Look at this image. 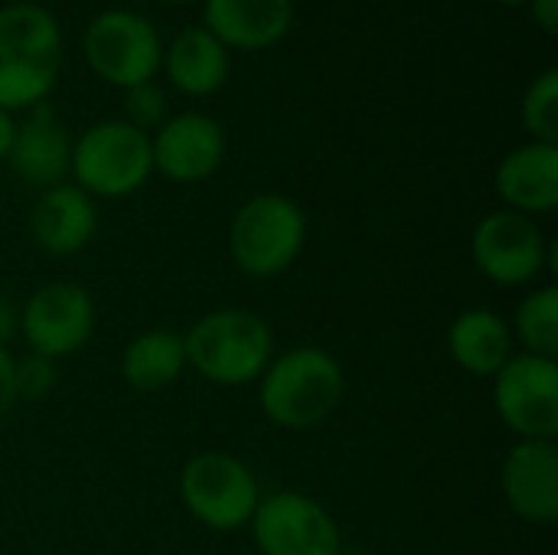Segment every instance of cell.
Listing matches in <instances>:
<instances>
[{"mask_svg":"<svg viewBox=\"0 0 558 555\" xmlns=\"http://www.w3.org/2000/svg\"><path fill=\"white\" fill-rule=\"evenodd\" d=\"M13 383H16V399L20 402H39L59 386V370L56 360L26 353L13 360Z\"/></svg>","mask_w":558,"mask_h":555,"instance_id":"23","label":"cell"},{"mask_svg":"<svg viewBox=\"0 0 558 555\" xmlns=\"http://www.w3.org/2000/svg\"><path fill=\"white\" fill-rule=\"evenodd\" d=\"M167 75L183 95H213L229 79V49L206 26H190L167 49Z\"/></svg>","mask_w":558,"mask_h":555,"instance_id":"20","label":"cell"},{"mask_svg":"<svg viewBox=\"0 0 558 555\" xmlns=\"http://www.w3.org/2000/svg\"><path fill=\"white\" fill-rule=\"evenodd\" d=\"M13 334H20V307L0 294V347H7Z\"/></svg>","mask_w":558,"mask_h":555,"instance_id":"26","label":"cell"},{"mask_svg":"<svg viewBox=\"0 0 558 555\" xmlns=\"http://www.w3.org/2000/svg\"><path fill=\"white\" fill-rule=\"evenodd\" d=\"M448 353L464 373L494 379L517 353V340L507 317H500L497 311L464 307L448 327Z\"/></svg>","mask_w":558,"mask_h":555,"instance_id":"18","label":"cell"},{"mask_svg":"<svg viewBox=\"0 0 558 555\" xmlns=\"http://www.w3.org/2000/svg\"><path fill=\"white\" fill-rule=\"evenodd\" d=\"M255 550L262 555H340L343 536L330 510L301 491L262 494L248 520Z\"/></svg>","mask_w":558,"mask_h":555,"instance_id":"9","label":"cell"},{"mask_svg":"<svg viewBox=\"0 0 558 555\" xmlns=\"http://www.w3.org/2000/svg\"><path fill=\"white\" fill-rule=\"evenodd\" d=\"M7 160L16 170V177L29 186L49 190L62 183L72 164V137L56 121V111L46 101L29 108V118L16 124Z\"/></svg>","mask_w":558,"mask_h":555,"instance_id":"16","label":"cell"},{"mask_svg":"<svg viewBox=\"0 0 558 555\" xmlns=\"http://www.w3.org/2000/svg\"><path fill=\"white\" fill-rule=\"evenodd\" d=\"M507 507L533 527L558 520V448L556 442H517L500 468Z\"/></svg>","mask_w":558,"mask_h":555,"instance_id":"13","label":"cell"},{"mask_svg":"<svg viewBox=\"0 0 558 555\" xmlns=\"http://www.w3.org/2000/svg\"><path fill=\"white\" fill-rule=\"evenodd\" d=\"M95 334V301L78 281H46L20 307V337L29 353L62 360Z\"/></svg>","mask_w":558,"mask_h":555,"instance_id":"11","label":"cell"},{"mask_svg":"<svg viewBox=\"0 0 558 555\" xmlns=\"http://www.w3.org/2000/svg\"><path fill=\"white\" fill-rule=\"evenodd\" d=\"M494 409L520 442H556L558 360L513 353L494 376Z\"/></svg>","mask_w":558,"mask_h":555,"instance_id":"8","label":"cell"},{"mask_svg":"<svg viewBox=\"0 0 558 555\" xmlns=\"http://www.w3.org/2000/svg\"><path fill=\"white\" fill-rule=\"evenodd\" d=\"M62 69V33L49 10L10 3L0 10V108L23 111L46 101Z\"/></svg>","mask_w":558,"mask_h":555,"instance_id":"2","label":"cell"},{"mask_svg":"<svg viewBox=\"0 0 558 555\" xmlns=\"http://www.w3.org/2000/svg\"><path fill=\"white\" fill-rule=\"evenodd\" d=\"M497 3H510V7H520V3H530V0H497Z\"/></svg>","mask_w":558,"mask_h":555,"instance_id":"29","label":"cell"},{"mask_svg":"<svg viewBox=\"0 0 558 555\" xmlns=\"http://www.w3.org/2000/svg\"><path fill=\"white\" fill-rule=\"evenodd\" d=\"M307 245L304 209L281 193H258L245 200L229 226V255L248 278L284 275Z\"/></svg>","mask_w":558,"mask_h":555,"instance_id":"4","label":"cell"},{"mask_svg":"<svg viewBox=\"0 0 558 555\" xmlns=\"http://www.w3.org/2000/svg\"><path fill=\"white\" fill-rule=\"evenodd\" d=\"M186 370V347L183 334L154 327L128 340L121 353V379L128 389L150 396L173 386Z\"/></svg>","mask_w":558,"mask_h":555,"instance_id":"19","label":"cell"},{"mask_svg":"<svg viewBox=\"0 0 558 555\" xmlns=\"http://www.w3.org/2000/svg\"><path fill=\"white\" fill-rule=\"evenodd\" d=\"M530 7H533V20L549 33V36H556L558 33V0H530Z\"/></svg>","mask_w":558,"mask_h":555,"instance_id":"27","label":"cell"},{"mask_svg":"<svg viewBox=\"0 0 558 555\" xmlns=\"http://www.w3.org/2000/svg\"><path fill=\"white\" fill-rule=\"evenodd\" d=\"M180 500L199 527L213 533H235L248 527L262 500V487L255 471L242 458L209 448L196 451L183 464Z\"/></svg>","mask_w":558,"mask_h":555,"instance_id":"6","label":"cell"},{"mask_svg":"<svg viewBox=\"0 0 558 555\" xmlns=\"http://www.w3.org/2000/svg\"><path fill=\"white\" fill-rule=\"evenodd\" d=\"M494 190L507 203L504 209L523 216L553 213L558 206V144L530 141L510 150L494 173Z\"/></svg>","mask_w":558,"mask_h":555,"instance_id":"15","label":"cell"},{"mask_svg":"<svg viewBox=\"0 0 558 555\" xmlns=\"http://www.w3.org/2000/svg\"><path fill=\"white\" fill-rule=\"evenodd\" d=\"M513 340L523 347V353L536 357H558V288L539 285L533 288L513 314Z\"/></svg>","mask_w":558,"mask_h":555,"instance_id":"21","label":"cell"},{"mask_svg":"<svg viewBox=\"0 0 558 555\" xmlns=\"http://www.w3.org/2000/svg\"><path fill=\"white\" fill-rule=\"evenodd\" d=\"M69 170L92 200H124L154 173L150 134L128 121H98L72 141Z\"/></svg>","mask_w":558,"mask_h":555,"instance_id":"5","label":"cell"},{"mask_svg":"<svg viewBox=\"0 0 558 555\" xmlns=\"http://www.w3.org/2000/svg\"><path fill=\"white\" fill-rule=\"evenodd\" d=\"M124 111H128V124H134L141 131L160 128L163 118H167V98H163V92L154 82H144V85L128 88Z\"/></svg>","mask_w":558,"mask_h":555,"instance_id":"24","label":"cell"},{"mask_svg":"<svg viewBox=\"0 0 558 555\" xmlns=\"http://www.w3.org/2000/svg\"><path fill=\"white\" fill-rule=\"evenodd\" d=\"M13 134H16V121L10 118V111L0 108V160H7V154L13 147Z\"/></svg>","mask_w":558,"mask_h":555,"instance_id":"28","label":"cell"},{"mask_svg":"<svg viewBox=\"0 0 558 555\" xmlns=\"http://www.w3.org/2000/svg\"><path fill=\"white\" fill-rule=\"evenodd\" d=\"M294 20V0H206V29L229 49H268Z\"/></svg>","mask_w":558,"mask_h":555,"instance_id":"17","label":"cell"},{"mask_svg":"<svg viewBox=\"0 0 558 555\" xmlns=\"http://www.w3.org/2000/svg\"><path fill=\"white\" fill-rule=\"evenodd\" d=\"M347 396V373L333 353L304 343L271 357L258 376V409L284 432H307L324 425Z\"/></svg>","mask_w":558,"mask_h":555,"instance_id":"1","label":"cell"},{"mask_svg":"<svg viewBox=\"0 0 558 555\" xmlns=\"http://www.w3.org/2000/svg\"><path fill=\"white\" fill-rule=\"evenodd\" d=\"M160 3H186V0H160Z\"/></svg>","mask_w":558,"mask_h":555,"instance_id":"30","label":"cell"},{"mask_svg":"<svg viewBox=\"0 0 558 555\" xmlns=\"http://www.w3.org/2000/svg\"><path fill=\"white\" fill-rule=\"evenodd\" d=\"M154 170L173 183H199L213 177L226 157V134L219 121L203 111L167 118L150 137Z\"/></svg>","mask_w":558,"mask_h":555,"instance_id":"12","label":"cell"},{"mask_svg":"<svg viewBox=\"0 0 558 555\" xmlns=\"http://www.w3.org/2000/svg\"><path fill=\"white\" fill-rule=\"evenodd\" d=\"M523 128L539 144H558V72L546 69L523 98Z\"/></svg>","mask_w":558,"mask_h":555,"instance_id":"22","label":"cell"},{"mask_svg":"<svg viewBox=\"0 0 558 555\" xmlns=\"http://www.w3.org/2000/svg\"><path fill=\"white\" fill-rule=\"evenodd\" d=\"M95 232H98V206L75 183H56L43 190L29 209L33 242L56 258L82 252L95 239Z\"/></svg>","mask_w":558,"mask_h":555,"instance_id":"14","label":"cell"},{"mask_svg":"<svg viewBox=\"0 0 558 555\" xmlns=\"http://www.w3.org/2000/svg\"><path fill=\"white\" fill-rule=\"evenodd\" d=\"M13 353L7 347H0V422L20 406L16 399V383H13Z\"/></svg>","mask_w":558,"mask_h":555,"instance_id":"25","label":"cell"},{"mask_svg":"<svg viewBox=\"0 0 558 555\" xmlns=\"http://www.w3.org/2000/svg\"><path fill=\"white\" fill-rule=\"evenodd\" d=\"M186 366L206 383L239 389L258 383L275 357L271 324L248 307H219L203 314L186 334Z\"/></svg>","mask_w":558,"mask_h":555,"instance_id":"3","label":"cell"},{"mask_svg":"<svg viewBox=\"0 0 558 555\" xmlns=\"http://www.w3.org/2000/svg\"><path fill=\"white\" fill-rule=\"evenodd\" d=\"M85 59L95 75L128 92L157 75L163 46L154 23L141 13L105 10L85 29Z\"/></svg>","mask_w":558,"mask_h":555,"instance_id":"10","label":"cell"},{"mask_svg":"<svg viewBox=\"0 0 558 555\" xmlns=\"http://www.w3.org/2000/svg\"><path fill=\"white\" fill-rule=\"evenodd\" d=\"M471 262L487 281L523 288L543 272H556V249L546 242L533 216L494 209L471 232Z\"/></svg>","mask_w":558,"mask_h":555,"instance_id":"7","label":"cell"}]
</instances>
